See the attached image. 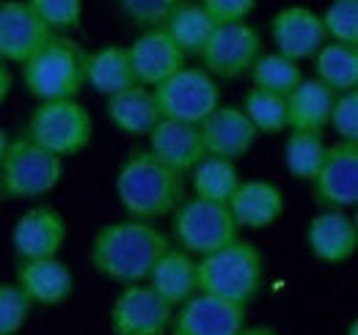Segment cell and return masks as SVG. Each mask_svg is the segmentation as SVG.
<instances>
[{
  "label": "cell",
  "instance_id": "1",
  "mask_svg": "<svg viewBox=\"0 0 358 335\" xmlns=\"http://www.w3.org/2000/svg\"><path fill=\"white\" fill-rule=\"evenodd\" d=\"M169 251V237L149 220H119L102 225L91 239V264L113 283H143L155 261Z\"/></svg>",
  "mask_w": 358,
  "mask_h": 335
},
{
  "label": "cell",
  "instance_id": "2",
  "mask_svg": "<svg viewBox=\"0 0 358 335\" xmlns=\"http://www.w3.org/2000/svg\"><path fill=\"white\" fill-rule=\"evenodd\" d=\"M116 195L133 220H155L182 204L185 181L182 173L155 160L149 149H141L119 170Z\"/></svg>",
  "mask_w": 358,
  "mask_h": 335
},
{
  "label": "cell",
  "instance_id": "3",
  "mask_svg": "<svg viewBox=\"0 0 358 335\" xmlns=\"http://www.w3.org/2000/svg\"><path fill=\"white\" fill-rule=\"evenodd\" d=\"M196 278L201 294L248 305L262 286V253L245 239H231L196 261Z\"/></svg>",
  "mask_w": 358,
  "mask_h": 335
},
{
  "label": "cell",
  "instance_id": "4",
  "mask_svg": "<svg viewBox=\"0 0 358 335\" xmlns=\"http://www.w3.org/2000/svg\"><path fill=\"white\" fill-rule=\"evenodd\" d=\"M22 80L42 102L75 99L86 85V52L64 34H52L22 64Z\"/></svg>",
  "mask_w": 358,
  "mask_h": 335
},
{
  "label": "cell",
  "instance_id": "5",
  "mask_svg": "<svg viewBox=\"0 0 358 335\" xmlns=\"http://www.w3.org/2000/svg\"><path fill=\"white\" fill-rule=\"evenodd\" d=\"M64 176L61 157L36 146L31 137L8 140L0 160V193L17 201H34L52 193Z\"/></svg>",
  "mask_w": 358,
  "mask_h": 335
},
{
  "label": "cell",
  "instance_id": "6",
  "mask_svg": "<svg viewBox=\"0 0 358 335\" xmlns=\"http://www.w3.org/2000/svg\"><path fill=\"white\" fill-rule=\"evenodd\" d=\"M94 121L91 113L75 99H52L42 102L25 129V137H31L36 146L47 149L55 157H72L80 154L91 143Z\"/></svg>",
  "mask_w": 358,
  "mask_h": 335
},
{
  "label": "cell",
  "instance_id": "7",
  "mask_svg": "<svg viewBox=\"0 0 358 335\" xmlns=\"http://www.w3.org/2000/svg\"><path fill=\"white\" fill-rule=\"evenodd\" d=\"M160 119L185 121V124H201L218 105H221V88L213 80L210 72L199 66H182L171 77L152 88Z\"/></svg>",
  "mask_w": 358,
  "mask_h": 335
},
{
  "label": "cell",
  "instance_id": "8",
  "mask_svg": "<svg viewBox=\"0 0 358 335\" xmlns=\"http://www.w3.org/2000/svg\"><path fill=\"white\" fill-rule=\"evenodd\" d=\"M174 237L185 253L207 255L237 239V223L226 204L190 198L174 211Z\"/></svg>",
  "mask_w": 358,
  "mask_h": 335
},
{
  "label": "cell",
  "instance_id": "9",
  "mask_svg": "<svg viewBox=\"0 0 358 335\" xmlns=\"http://www.w3.org/2000/svg\"><path fill=\"white\" fill-rule=\"evenodd\" d=\"M199 55L204 61V72L234 80L248 75L254 61L262 55V36L245 20L218 22Z\"/></svg>",
  "mask_w": 358,
  "mask_h": 335
},
{
  "label": "cell",
  "instance_id": "10",
  "mask_svg": "<svg viewBox=\"0 0 358 335\" xmlns=\"http://www.w3.org/2000/svg\"><path fill=\"white\" fill-rule=\"evenodd\" d=\"M171 319L174 305L141 283L124 286L110 308V327L116 335H166Z\"/></svg>",
  "mask_w": 358,
  "mask_h": 335
},
{
  "label": "cell",
  "instance_id": "11",
  "mask_svg": "<svg viewBox=\"0 0 358 335\" xmlns=\"http://www.w3.org/2000/svg\"><path fill=\"white\" fill-rule=\"evenodd\" d=\"M171 335H240L245 330V305L213 294H193L182 302Z\"/></svg>",
  "mask_w": 358,
  "mask_h": 335
},
{
  "label": "cell",
  "instance_id": "12",
  "mask_svg": "<svg viewBox=\"0 0 358 335\" xmlns=\"http://www.w3.org/2000/svg\"><path fill=\"white\" fill-rule=\"evenodd\" d=\"M314 195L328 209H350L358 201V143L339 140L328 146L325 160L312 179Z\"/></svg>",
  "mask_w": 358,
  "mask_h": 335
},
{
  "label": "cell",
  "instance_id": "13",
  "mask_svg": "<svg viewBox=\"0 0 358 335\" xmlns=\"http://www.w3.org/2000/svg\"><path fill=\"white\" fill-rule=\"evenodd\" d=\"M127 58L135 83L143 88L160 85L166 77L179 72L187 61V55L163 28H143V34L133 44H127Z\"/></svg>",
  "mask_w": 358,
  "mask_h": 335
},
{
  "label": "cell",
  "instance_id": "14",
  "mask_svg": "<svg viewBox=\"0 0 358 335\" xmlns=\"http://www.w3.org/2000/svg\"><path fill=\"white\" fill-rule=\"evenodd\" d=\"M50 36L52 31L25 0H0V58L6 64H25Z\"/></svg>",
  "mask_w": 358,
  "mask_h": 335
},
{
  "label": "cell",
  "instance_id": "15",
  "mask_svg": "<svg viewBox=\"0 0 358 335\" xmlns=\"http://www.w3.org/2000/svg\"><path fill=\"white\" fill-rule=\"evenodd\" d=\"M201 143H204V154L210 157H224V160H243L254 140H257V129L248 121V116L240 107H229V105H218L201 124Z\"/></svg>",
  "mask_w": 358,
  "mask_h": 335
},
{
  "label": "cell",
  "instance_id": "16",
  "mask_svg": "<svg viewBox=\"0 0 358 335\" xmlns=\"http://www.w3.org/2000/svg\"><path fill=\"white\" fill-rule=\"evenodd\" d=\"M270 36L281 55L292 61L314 58V52L328 42L322 17L306 6H287L270 22Z\"/></svg>",
  "mask_w": 358,
  "mask_h": 335
},
{
  "label": "cell",
  "instance_id": "17",
  "mask_svg": "<svg viewBox=\"0 0 358 335\" xmlns=\"http://www.w3.org/2000/svg\"><path fill=\"white\" fill-rule=\"evenodd\" d=\"M66 242V220L52 207L28 209L11 231V245L20 258H50Z\"/></svg>",
  "mask_w": 358,
  "mask_h": 335
},
{
  "label": "cell",
  "instance_id": "18",
  "mask_svg": "<svg viewBox=\"0 0 358 335\" xmlns=\"http://www.w3.org/2000/svg\"><path fill=\"white\" fill-rule=\"evenodd\" d=\"M17 286L34 305H61L72 297V269L58 258H22L17 267Z\"/></svg>",
  "mask_w": 358,
  "mask_h": 335
},
{
  "label": "cell",
  "instance_id": "19",
  "mask_svg": "<svg viewBox=\"0 0 358 335\" xmlns=\"http://www.w3.org/2000/svg\"><path fill=\"white\" fill-rule=\"evenodd\" d=\"M149 154L177 173H190L193 165L204 157L199 124L160 119L157 126L149 132Z\"/></svg>",
  "mask_w": 358,
  "mask_h": 335
},
{
  "label": "cell",
  "instance_id": "20",
  "mask_svg": "<svg viewBox=\"0 0 358 335\" xmlns=\"http://www.w3.org/2000/svg\"><path fill=\"white\" fill-rule=\"evenodd\" d=\"M306 242L312 253L325 264H342L358 248L356 217L345 214V209H328L314 214L306 228Z\"/></svg>",
  "mask_w": 358,
  "mask_h": 335
},
{
  "label": "cell",
  "instance_id": "21",
  "mask_svg": "<svg viewBox=\"0 0 358 335\" xmlns=\"http://www.w3.org/2000/svg\"><path fill=\"white\" fill-rule=\"evenodd\" d=\"M226 207L237 228H268L284 214V193L262 179L240 181Z\"/></svg>",
  "mask_w": 358,
  "mask_h": 335
},
{
  "label": "cell",
  "instance_id": "22",
  "mask_svg": "<svg viewBox=\"0 0 358 335\" xmlns=\"http://www.w3.org/2000/svg\"><path fill=\"white\" fill-rule=\"evenodd\" d=\"M105 110H108L110 124L133 137L149 135L160 121L155 94H152V88H143V85H130L119 94H110Z\"/></svg>",
  "mask_w": 358,
  "mask_h": 335
},
{
  "label": "cell",
  "instance_id": "23",
  "mask_svg": "<svg viewBox=\"0 0 358 335\" xmlns=\"http://www.w3.org/2000/svg\"><path fill=\"white\" fill-rule=\"evenodd\" d=\"M149 286L160 294L169 305H182L185 299H190L193 294L199 292V278H196V258L190 253H185L182 248L179 251H169L163 253L152 272H149Z\"/></svg>",
  "mask_w": 358,
  "mask_h": 335
},
{
  "label": "cell",
  "instance_id": "24",
  "mask_svg": "<svg viewBox=\"0 0 358 335\" xmlns=\"http://www.w3.org/2000/svg\"><path fill=\"white\" fill-rule=\"evenodd\" d=\"M336 91L325 83L314 80H301L298 88L287 96V126L301 129V132H322L328 126Z\"/></svg>",
  "mask_w": 358,
  "mask_h": 335
},
{
  "label": "cell",
  "instance_id": "25",
  "mask_svg": "<svg viewBox=\"0 0 358 335\" xmlns=\"http://www.w3.org/2000/svg\"><path fill=\"white\" fill-rule=\"evenodd\" d=\"M86 85H91L96 94L110 96L130 85H138L130 69L127 47L108 44L102 50L86 52Z\"/></svg>",
  "mask_w": 358,
  "mask_h": 335
},
{
  "label": "cell",
  "instance_id": "26",
  "mask_svg": "<svg viewBox=\"0 0 358 335\" xmlns=\"http://www.w3.org/2000/svg\"><path fill=\"white\" fill-rule=\"evenodd\" d=\"M317 80L334 88L336 94L358 88V44L325 42L314 52Z\"/></svg>",
  "mask_w": 358,
  "mask_h": 335
},
{
  "label": "cell",
  "instance_id": "27",
  "mask_svg": "<svg viewBox=\"0 0 358 335\" xmlns=\"http://www.w3.org/2000/svg\"><path fill=\"white\" fill-rule=\"evenodd\" d=\"M215 25L218 22L204 11L201 3H187L185 0L160 28L174 39V44L185 55H199L204 50V44H207Z\"/></svg>",
  "mask_w": 358,
  "mask_h": 335
},
{
  "label": "cell",
  "instance_id": "28",
  "mask_svg": "<svg viewBox=\"0 0 358 335\" xmlns=\"http://www.w3.org/2000/svg\"><path fill=\"white\" fill-rule=\"evenodd\" d=\"M237 184H240V173H237V165L231 160L204 154L193 165V193H196V198H204V201H213V204H229Z\"/></svg>",
  "mask_w": 358,
  "mask_h": 335
},
{
  "label": "cell",
  "instance_id": "29",
  "mask_svg": "<svg viewBox=\"0 0 358 335\" xmlns=\"http://www.w3.org/2000/svg\"><path fill=\"white\" fill-rule=\"evenodd\" d=\"M251 80H254V88L259 91H268V94H278V96H289L298 83L303 80V72L298 66V61L281 55V52H262L254 66H251Z\"/></svg>",
  "mask_w": 358,
  "mask_h": 335
},
{
  "label": "cell",
  "instance_id": "30",
  "mask_svg": "<svg viewBox=\"0 0 358 335\" xmlns=\"http://www.w3.org/2000/svg\"><path fill=\"white\" fill-rule=\"evenodd\" d=\"M325 151H328V143L322 140V132L292 129V135L287 137V146H284L287 170L301 181H312L314 173L320 170L322 160H325Z\"/></svg>",
  "mask_w": 358,
  "mask_h": 335
},
{
  "label": "cell",
  "instance_id": "31",
  "mask_svg": "<svg viewBox=\"0 0 358 335\" xmlns=\"http://www.w3.org/2000/svg\"><path fill=\"white\" fill-rule=\"evenodd\" d=\"M240 110L248 116L254 129L262 132V135H278V132L287 129V99L278 96V94H268V91L254 88L245 96Z\"/></svg>",
  "mask_w": 358,
  "mask_h": 335
},
{
  "label": "cell",
  "instance_id": "32",
  "mask_svg": "<svg viewBox=\"0 0 358 335\" xmlns=\"http://www.w3.org/2000/svg\"><path fill=\"white\" fill-rule=\"evenodd\" d=\"M36 17L52 34H69L80 28L83 20V0H25Z\"/></svg>",
  "mask_w": 358,
  "mask_h": 335
},
{
  "label": "cell",
  "instance_id": "33",
  "mask_svg": "<svg viewBox=\"0 0 358 335\" xmlns=\"http://www.w3.org/2000/svg\"><path fill=\"white\" fill-rule=\"evenodd\" d=\"M322 28L331 42L358 44V0H331L322 14Z\"/></svg>",
  "mask_w": 358,
  "mask_h": 335
},
{
  "label": "cell",
  "instance_id": "34",
  "mask_svg": "<svg viewBox=\"0 0 358 335\" xmlns=\"http://www.w3.org/2000/svg\"><path fill=\"white\" fill-rule=\"evenodd\" d=\"M119 11L138 28H160L185 0H116Z\"/></svg>",
  "mask_w": 358,
  "mask_h": 335
},
{
  "label": "cell",
  "instance_id": "35",
  "mask_svg": "<svg viewBox=\"0 0 358 335\" xmlns=\"http://www.w3.org/2000/svg\"><path fill=\"white\" fill-rule=\"evenodd\" d=\"M34 302L17 283H0V335H14L28 319Z\"/></svg>",
  "mask_w": 358,
  "mask_h": 335
},
{
  "label": "cell",
  "instance_id": "36",
  "mask_svg": "<svg viewBox=\"0 0 358 335\" xmlns=\"http://www.w3.org/2000/svg\"><path fill=\"white\" fill-rule=\"evenodd\" d=\"M328 124L339 135V140L358 143V91H345L336 96Z\"/></svg>",
  "mask_w": 358,
  "mask_h": 335
},
{
  "label": "cell",
  "instance_id": "37",
  "mask_svg": "<svg viewBox=\"0 0 358 335\" xmlns=\"http://www.w3.org/2000/svg\"><path fill=\"white\" fill-rule=\"evenodd\" d=\"M204 6V11L215 20V22H237L245 20L254 8L257 0H199Z\"/></svg>",
  "mask_w": 358,
  "mask_h": 335
},
{
  "label": "cell",
  "instance_id": "38",
  "mask_svg": "<svg viewBox=\"0 0 358 335\" xmlns=\"http://www.w3.org/2000/svg\"><path fill=\"white\" fill-rule=\"evenodd\" d=\"M11 85H14V77H11V69H8V64L0 58V105L8 99V94H11Z\"/></svg>",
  "mask_w": 358,
  "mask_h": 335
},
{
  "label": "cell",
  "instance_id": "39",
  "mask_svg": "<svg viewBox=\"0 0 358 335\" xmlns=\"http://www.w3.org/2000/svg\"><path fill=\"white\" fill-rule=\"evenodd\" d=\"M240 335H275L270 327H251V330H243Z\"/></svg>",
  "mask_w": 358,
  "mask_h": 335
},
{
  "label": "cell",
  "instance_id": "40",
  "mask_svg": "<svg viewBox=\"0 0 358 335\" xmlns=\"http://www.w3.org/2000/svg\"><path fill=\"white\" fill-rule=\"evenodd\" d=\"M6 146H8V135H6V129L0 126V160H3V154H6Z\"/></svg>",
  "mask_w": 358,
  "mask_h": 335
},
{
  "label": "cell",
  "instance_id": "41",
  "mask_svg": "<svg viewBox=\"0 0 358 335\" xmlns=\"http://www.w3.org/2000/svg\"><path fill=\"white\" fill-rule=\"evenodd\" d=\"M348 335H358V322H350V327H348Z\"/></svg>",
  "mask_w": 358,
  "mask_h": 335
},
{
  "label": "cell",
  "instance_id": "42",
  "mask_svg": "<svg viewBox=\"0 0 358 335\" xmlns=\"http://www.w3.org/2000/svg\"><path fill=\"white\" fill-rule=\"evenodd\" d=\"M0 195H3V193H0Z\"/></svg>",
  "mask_w": 358,
  "mask_h": 335
}]
</instances>
